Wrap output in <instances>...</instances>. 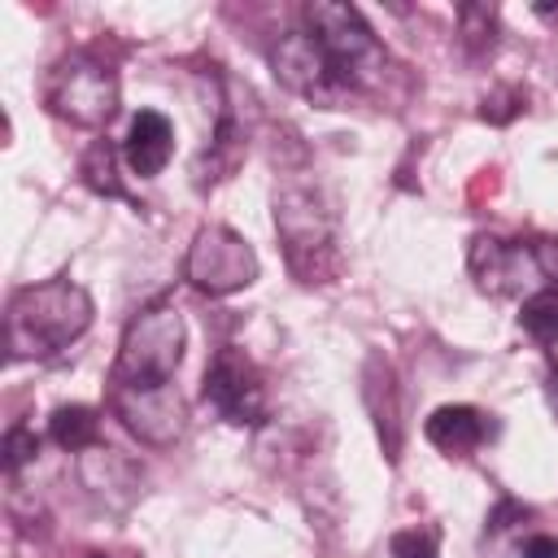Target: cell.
Instances as JSON below:
<instances>
[{
  "label": "cell",
  "instance_id": "obj_1",
  "mask_svg": "<svg viewBox=\"0 0 558 558\" xmlns=\"http://www.w3.org/2000/svg\"><path fill=\"white\" fill-rule=\"evenodd\" d=\"M92 296L74 279H48L17 288L4 314V349L9 362L26 357H52L70 349L92 327Z\"/></svg>",
  "mask_w": 558,
  "mask_h": 558
},
{
  "label": "cell",
  "instance_id": "obj_2",
  "mask_svg": "<svg viewBox=\"0 0 558 558\" xmlns=\"http://www.w3.org/2000/svg\"><path fill=\"white\" fill-rule=\"evenodd\" d=\"M275 231L283 240L288 266L301 283H327L340 266V248H336V218L331 209L318 201L314 187L288 183L275 196Z\"/></svg>",
  "mask_w": 558,
  "mask_h": 558
},
{
  "label": "cell",
  "instance_id": "obj_3",
  "mask_svg": "<svg viewBox=\"0 0 558 558\" xmlns=\"http://www.w3.org/2000/svg\"><path fill=\"white\" fill-rule=\"evenodd\" d=\"M183 318L170 301H153L144 305L118 344V362H113V388H161L174 379L179 362H183Z\"/></svg>",
  "mask_w": 558,
  "mask_h": 558
},
{
  "label": "cell",
  "instance_id": "obj_4",
  "mask_svg": "<svg viewBox=\"0 0 558 558\" xmlns=\"http://www.w3.org/2000/svg\"><path fill=\"white\" fill-rule=\"evenodd\" d=\"M305 22H310V35L323 48L327 65L336 70V78L349 92L366 87L384 70V48L353 4H327V0L305 4Z\"/></svg>",
  "mask_w": 558,
  "mask_h": 558
},
{
  "label": "cell",
  "instance_id": "obj_5",
  "mask_svg": "<svg viewBox=\"0 0 558 558\" xmlns=\"http://www.w3.org/2000/svg\"><path fill=\"white\" fill-rule=\"evenodd\" d=\"M44 105L74 126H105L118 113V78L92 52H70L48 70Z\"/></svg>",
  "mask_w": 558,
  "mask_h": 558
},
{
  "label": "cell",
  "instance_id": "obj_6",
  "mask_svg": "<svg viewBox=\"0 0 558 558\" xmlns=\"http://www.w3.org/2000/svg\"><path fill=\"white\" fill-rule=\"evenodd\" d=\"M183 279L205 296H231L257 279V253L222 222L201 227L183 257Z\"/></svg>",
  "mask_w": 558,
  "mask_h": 558
},
{
  "label": "cell",
  "instance_id": "obj_7",
  "mask_svg": "<svg viewBox=\"0 0 558 558\" xmlns=\"http://www.w3.org/2000/svg\"><path fill=\"white\" fill-rule=\"evenodd\" d=\"M205 401L235 427H257L266 423V384H262V371L244 357V349H218L209 371H205Z\"/></svg>",
  "mask_w": 558,
  "mask_h": 558
},
{
  "label": "cell",
  "instance_id": "obj_8",
  "mask_svg": "<svg viewBox=\"0 0 558 558\" xmlns=\"http://www.w3.org/2000/svg\"><path fill=\"white\" fill-rule=\"evenodd\" d=\"M270 65H275V78H279L283 87L310 96V100L323 105V109H340V105L353 96V92L336 78V70L327 65V57H323V48L314 44L310 31H288V35L275 44Z\"/></svg>",
  "mask_w": 558,
  "mask_h": 558
},
{
  "label": "cell",
  "instance_id": "obj_9",
  "mask_svg": "<svg viewBox=\"0 0 558 558\" xmlns=\"http://www.w3.org/2000/svg\"><path fill=\"white\" fill-rule=\"evenodd\" d=\"M109 405L126 423V432H135L144 445H157V449L174 445L183 436V427H187V405H183L174 384H161V388H113Z\"/></svg>",
  "mask_w": 558,
  "mask_h": 558
},
{
  "label": "cell",
  "instance_id": "obj_10",
  "mask_svg": "<svg viewBox=\"0 0 558 558\" xmlns=\"http://www.w3.org/2000/svg\"><path fill=\"white\" fill-rule=\"evenodd\" d=\"M471 275L488 296H519L523 288H541V266L536 248L523 240H497V235H475L471 240Z\"/></svg>",
  "mask_w": 558,
  "mask_h": 558
},
{
  "label": "cell",
  "instance_id": "obj_11",
  "mask_svg": "<svg viewBox=\"0 0 558 558\" xmlns=\"http://www.w3.org/2000/svg\"><path fill=\"white\" fill-rule=\"evenodd\" d=\"M170 153H174V126H170V118L157 113V109H140V113L131 118L126 140H122V157H126L131 174L157 179V174L166 170Z\"/></svg>",
  "mask_w": 558,
  "mask_h": 558
},
{
  "label": "cell",
  "instance_id": "obj_12",
  "mask_svg": "<svg viewBox=\"0 0 558 558\" xmlns=\"http://www.w3.org/2000/svg\"><path fill=\"white\" fill-rule=\"evenodd\" d=\"M371 414H375V427H379V440L388 449V458L397 462L401 453V432H405V418H401V388H397V375L384 357H371L366 362V388H362Z\"/></svg>",
  "mask_w": 558,
  "mask_h": 558
},
{
  "label": "cell",
  "instance_id": "obj_13",
  "mask_svg": "<svg viewBox=\"0 0 558 558\" xmlns=\"http://www.w3.org/2000/svg\"><path fill=\"white\" fill-rule=\"evenodd\" d=\"M423 436L449 453V458H466L471 449H480L488 440V418L475 410V405H440L427 414L423 423Z\"/></svg>",
  "mask_w": 558,
  "mask_h": 558
},
{
  "label": "cell",
  "instance_id": "obj_14",
  "mask_svg": "<svg viewBox=\"0 0 558 558\" xmlns=\"http://www.w3.org/2000/svg\"><path fill=\"white\" fill-rule=\"evenodd\" d=\"M48 436H52L61 449H70V453L96 449V440H100V414H96L92 405H61V410H52V418H48Z\"/></svg>",
  "mask_w": 558,
  "mask_h": 558
},
{
  "label": "cell",
  "instance_id": "obj_15",
  "mask_svg": "<svg viewBox=\"0 0 558 558\" xmlns=\"http://www.w3.org/2000/svg\"><path fill=\"white\" fill-rule=\"evenodd\" d=\"M83 179L92 192L100 196H126L122 179H118V148L109 140H96L87 153H83Z\"/></svg>",
  "mask_w": 558,
  "mask_h": 558
},
{
  "label": "cell",
  "instance_id": "obj_16",
  "mask_svg": "<svg viewBox=\"0 0 558 558\" xmlns=\"http://www.w3.org/2000/svg\"><path fill=\"white\" fill-rule=\"evenodd\" d=\"M523 331L532 340H541L545 349L558 344V288H545V292H532L523 301V314H519Z\"/></svg>",
  "mask_w": 558,
  "mask_h": 558
},
{
  "label": "cell",
  "instance_id": "obj_17",
  "mask_svg": "<svg viewBox=\"0 0 558 558\" xmlns=\"http://www.w3.org/2000/svg\"><path fill=\"white\" fill-rule=\"evenodd\" d=\"M392 558H440V532L436 527H405L388 541Z\"/></svg>",
  "mask_w": 558,
  "mask_h": 558
},
{
  "label": "cell",
  "instance_id": "obj_18",
  "mask_svg": "<svg viewBox=\"0 0 558 558\" xmlns=\"http://www.w3.org/2000/svg\"><path fill=\"white\" fill-rule=\"evenodd\" d=\"M35 453H39V436H35L26 423H13V427L4 432V471L17 475L26 462H35Z\"/></svg>",
  "mask_w": 558,
  "mask_h": 558
},
{
  "label": "cell",
  "instance_id": "obj_19",
  "mask_svg": "<svg viewBox=\"0 0 558 558\" xmlns=\"http://www.w3.org/2000/svg\"><path fill=\"white\" fill-rule=\"evenodd\" d=\"M519 109H523V92H519V87H497L493 96H484L480 118H484V122H510Z\"/></svg>",
  "mask_w": 558,
  "mask_h": 558
},
{
  "label": "cell",
  "instance_id": "obj_20",
  "mask_svg": "<svg viewBox=\"0 0 558 558\" xmlns=\"http://www.w3.org/2000/svg\"><path fill=\"white\" fill-rule=\"evenodd\" d=\"M458 17H462L466 44H484V35H488V44H493V9H488V4H462Z\"/></svg>",
  "mask_w": 558,
  "mask_h": 558
},
{
  "label": "cell",
  "instance_id": "obj_21",
  "mask_svg": "<svg viewBox=\"0 0 558 558\" xmlns=\"http://www.w3.org/2000/svg\"><path fill=\"white\" fill-rule=\"evenodd\" d=\"M523 558H558V536H527L519 545Z\"/></svg>",
  "mask_w": 558,
  "mask_h": 558
},
{
  "label": "cell",
  "instance_id": "obj_22",
  "mask_svg": "<svg viewBox=\"0 0 558 558\" xmlns=\"http://www.w3.org/2000/svg\"><path fill=\"white\" fill-rule=\"evenodd\" d=\"M549 362H554V366H558V344H549Z\"/></svg>",
  "mask_w": 558,
  "mask_h": 558
},
{
  "label": "cell",
  "instance_id": "obj_23",
  "mask_svg": "<svg viewBox=\"0 0 558 558\" xmlns=\"http://www.w3.org/2000/svg\"><path fill=\"white\" fill-rule=\"evenodd\" d=\"M87 558H105V554H87Z\"/></svg>",
  "mask_w": 558,
  "mask_h": 558
}]
</instances>
